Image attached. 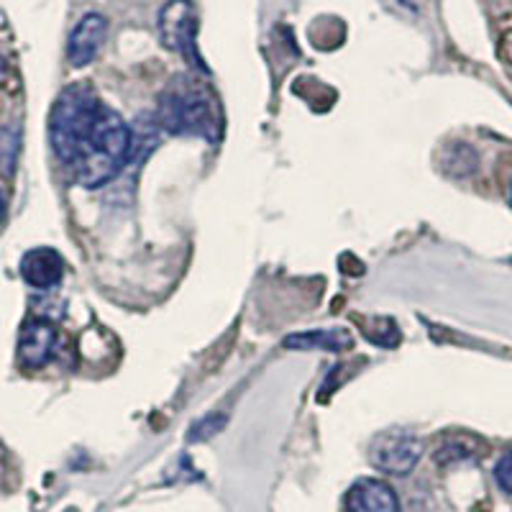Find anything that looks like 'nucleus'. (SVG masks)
Listing matches in <instances>:
<instances>
[{
  "label": "nucleus",
  "instance_id": "obj_1",
  "mask_svg": "<svg viewBox=\"0 0 512 512\" xmlns=\"http://www.w3.org/2000/svg\"><path fill=\"white\" fill-rule=\"evenodd\" d=\"M134 149V131L128 128V123L113 108L103 105L98 116H95L88 139L82 144L80 157L70 167L72 175L88 190L108 185L131 162Z\"/></svg>",
  "mask_w": 512,
  "mask_h": 512
},
{
  "label": "nucleus",
  "instance_id": "obj_2",
  "mask_svg": "<svg viewBox=\"0 0 512 512\" xmlns=\"http://www.w3.org/2000/svg\"><path fill=\"white\" fill-rule=\"evenodd\" d=\"M100 108L103 103L88 82H75L57 98L49 116V141H52L54 157L64 167H72L77 162Z\"/></svg>",
  "mask_w": 512,
  "mask_h": 512
},
{
  "label": "nucleus",
  "instance_id": "obj_3",
  "mask_svg": "<svg viewBox=\"0 0 512 512\" xmlns=\"http://www.w3.org/2000/svg\"><path fill=\"white\" fill-rule=\"evenodd\" d=\"M159 123L172 134H192L203 139L221 136V116L208 90L195 82H180L159 100Z\"/></svg>",
  "mask_w": 512,
  "mask_h": 512
},
{
  "label": "nucleus",
  "instance_id": "obj_4",
  "mask_svg": "<svg viewBox=\"0 0 512 512\" xmlns=\"http://www.w3.org/2000/svg\"><path fill=\"white\" fill-rule=\"evenodd\" d=\"M159 34H162L164 47L172 52H180L187 62H192L198 70L205 72V64L200 59L195 36H198V18L190 0H169L159 13Z\"/></svg>",
  "mask_w": 512,
  "mask_h": 512
},
{
  "label": "nucleus",
  "instance_id": "obj_5",
  "mask_svg": "<svg viewBox=\"0 0 512 512\" xmlns=\"http://www.w3.org/2000/svg\"><path fill=\"white\" fill-rule=\"evenodd\" d=\"M423 456V441L413 433H382L372 443V464L384 474H410Z\"/></svg>",
  "mask_w": 512,
  "mask_h": 512
},
{
  "label": "nucleus",
  "instance_id": "obj_6",
  "mask_svg": "<svg viewBox=\"0 0 512 512\" xmlns=\"http://www.w3.org/2000/svg\"><path fill=\"white\" fill-rule=\"evenodd\" d=\"M105 36H108V21L100 13H88L82 18L67 44V57H70L72 67H85L93 62L95 54L103 47Z\"/></svg>",
  "mask_w": 512,
  "mask_h": 512
},
{
  "label": "nucleus",
  "instance_id": "obj_7",
  "mask_svg": "<svg viewBox=\"0 0 512 512\" xmlns=\"http://www.w3.org/2000/svg\"><path fill=\"white\" fill-rule=\"evenodd\" d=\"M54 344H57V333L47 320H31L18 338V359L26 369L44 367L52 359Z\"/></svg>",
  "mask_w": 512,
  "mask_h": 512
},
{
  "label": "nucleus",
  "instance_id": "obj_8",
  "mask_svg": "<svg viewBox=\"0 0 512 512\" xmlns=\"http://www.w3.org/2000/svg\"><path fill=\"white\" fill-rule=\"evenodd\" d=\"M21 277L36 290H49L64 277V259L59 251L47 249V246L26 251L21 259Z\"/></svg>",
  "mask_w": 512,
  "mask_h": 512
},
{
  "label": "nucleus",
  "instance_id": "obj_9",
  "mask_svg": "<svg viewBox=\"0 0 512 512\" xmlns=\"http://www.w3.org/2000/svg\"><path fill=\"white\" fill-rule=\"evenodd\" d=\"M349 512H400V500L390 484L379 479H359L346 497Z\"/></svg>",
  "mask_w": 512,
  "mask_h": 512
},
{
  "label": "nucleus",
  "instance_id": "obj_10",
  "mask_svg": "<svg viewBox=\"0 0 512 512\" xmlns=\"http://www.w3.org/2000/svg\"><path fill=\"white\" fill-rule=\"evenodd\" d=\"M287 349H326V351H344L354 346V338L346 331H305L297 333V336H290L285 341Z\"/></svg>",
  "mask_w": 512,
  "mask_h": 512
},
{
  "label": "nucleus",
  "instance_id": "obj_11",
  "mask_svg": "<svg viewBox=\"0 0 512 512\" xmlns=\"http://www.w3.org/2000/svg\"><path fill=\"white\" fill-rule=\"evenodd\" d=\"M18 152H21V131L16 126H0V175H13Z\"/></svg>",
  "mask_w": 512,
  "mask_h": 512
},
{
  "label": "nucleus",
  "instance_id": "obj_12",
  "mask_svg": "<svg viewBox=\"0 0 512 512\" xmlns=\"http://www.w3.org/2000/svg\"><path fill=\"white\" fill-rule=\"evenodd\" d=\"M223 425H226V418H223V415H210V418L200 420V423L195 425L190 433L192 441H203V438H208V436H216Z\"/></svg>",
  "mask_w": 512,
  "mask_h": 512
},
{
  "label": "nucleus",
  "instance_id": "obj_13",
  "mask_svg": "<svg viewBox=\"0 0 512 512\" xmlns=\"http://www.w3.org/2000/svg\"><path fill=\"white\" fill-rule=\"evenodd\" d=\"M495 477H497V484L512 495V451L500 459V464H497L495 469Z\"/></svg>",
  "mask_w": 512,
  "mask_h": 512
},
{
  "label": "nucleus",
  "instance_id": "obj_14",
  "mask_svg": "<svg viewBox=\"0 0 512 512\" xmlns=\"http://www.w3.org/2000/svg\"><path fill=\"white\" fill-rule=\"evenodd\" d=\"M6 216V198H3V192H0V221Z\"/></svg>",
  "mask_w": 512,
  "mask_h": 512
},
{
  "label": "nucleus",
  "instance_id": "obj_15",
  "mask_svg": "<svg viewBox=\"0 0 512 512\" xmlns=\"http://www.w3.org/2000/svg\"><path fill=\"white\" fill-rule=\"evenodd\" d=\"M0 75H3V59H0Z\"/></svg>",
  "mask_w": 512,
  "mask_h": 512
}]
</instances>
